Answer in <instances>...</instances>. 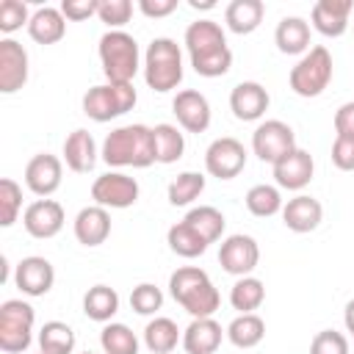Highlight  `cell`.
<instances>
[{
    "instance_id": "obj_23",
    "label": "cell",
    "mask_w": 354,
    "mask_h": 354,
    "mask_svg": "<svg viewBox=\"0 0 354 354\" xmlns=\"http://www.w3.org/2000/svg\"><path fill=\"white\" fill-rule=\"evenodd\" d=\"M183 41H185L188 58L207 55V53H216V50H224V47H227L224 28H221L216 19H194V22L185 28Z\"/></svg>"
},
{
    "instance_id": "obj_32",
    "label": "cell",
    "mask_w": 354,
    "mask_h": 354,
    "mask_svg": "<svg viewBox=\"0 0 354 354\" xmlns=\"http://www.w3.org/2000/svg\"><path fill=\"white\" fill-rule=\"evenodd\" d=\"M191 230H196L207 243H216L221 235H224V227H227V218L218 207L213 205H199V207H191L183 218Z\"/></svg>"
},
{
    "instance_id": "obj_11",
    "label": "cell",
    "mask_w": 354,
    "mask_h": 354,
    "mask_svg": "<svg viewBox=\"0 0 354 354\" xmlns=\"http://www.w3.org/2000/svg\"><path fill=\"white\" fill-rule=\"evenodd\" d=\"M218 263L232 277H249L260 263V246L252 235H243V232L227 235L218 249Z\"/></svg>"
},
{
    "instance_id": "obj_42",
    "label": "cell",
    "mask_w": 354,
    "mask_h": 354,
    "mask_svg": "<svg viewBox=\"0 0 354 354\" xmlns=\"http://www.w3.org/2000/svg\"><path fill=\"white\" fill-rule=\"evenodd\" d=\"M97 17L100 22L108 25V30H122L133 17V3L130 0H100Z\"/></svg>"
},
{
    "instance_id": "obj_29",
    "label": "cell",
    "mask_w": 354,
    "mask_h": 354,
    "mask_svg": "<svg viewBox=\"0 0 354 354\" xmlns=\"http://www.w3.org/2000/svg\"><path fill=\"white\" fill-rule=\"evenodd\" d=\"M266 337V321L257 313H241L227 324V340L235 348H254Z\"/></svg>"
},
{
    "instance_id": "obj_13",
    "label": "cell",
    "mask_w": 354,
    "mask_h": 354,
    "mask_svg": "<svg viewBox=\"0 0 354 354\" xmlns=\"http://www.w3.org/2000/svg\"><path fill=\"white\" fill-rule=\"evenodd\" d=\"M64 221H66V213H64L61 202H55V199H36L22 213L25 232L30 238H39V241L55 238L64 230Z\"/></svg>"
},
{
    "instance_id": "obj_34",
    "label": "cell",
    "mask_w": 354,
    "mask_h": 354,
    "mask_svg": "<svg viewBox=\"0 0 354 354\" xmlns=\"http://www.w3.org/2000/svg\"><path fill=\"white\" fill-rule=\"evenodd\" d=\"M263 301H266V285H263V279H257L252 274L238 277L235 285L230 288V304H232V310H238V315L254 313Z\"/></svg>"
},
{
    "instance_id": "obj_3",
    "label": "cell",
    "mask_w": 354,
    "mask_h": 354,
    "mask_svg": "<svg viewBox=\"0 0 354 354\" xmlns=\"http://www.w3.org/2000/svg\"><path fill=\"white\" fill-rule=\"evenodd\" d=\"M97 55L108 83H133V77L144 66L138 41L127 30H105L100 36Z\"/></svg>"
},
{
    "instance_id": "obj_30",
    "label": "cell",
    "mask_w": 354,
    "mask_h": 354,
    "mask_svg": "<svg viewBox=\"0 0 354 354\" xmlns=\"http://www.w3.org/2000/svg\"><path fill=\"white\" fill-rule=\"evenodd\" d=\"M152 141H155V163H177L185 152V136L180 133L177 124L160 122L152 127Z\"/></svg>"
},
{
    "instance_id": "obj_12",
    "label": "cell",
    "mask_w": 354,
    "mask_h": 354,
    "mask_svg": "<svg viewBox=\"0 0 354 354\" xmlns=\"http://www.w3.org/2000/svg\"><path fill=\"white\" fill-rule=\"evenodd\" d=\"M61 180H64V160L50 152L33 155L25 166V185L30 194L41 199H50L61 188Z\"/></svg>"
},
{
    "instance_id": "obj_26",
    "label": "cell",
    "mask_w": 354,
    "mask_h": 354,
    "mask_svg": "<svg viewBox=\"0 0 354 354\" xmlns=\"http://www.w3.org/2000/svg\"><path fill=\"white\" fill-rule=\"evenodd\" d=\"M274 41L285 55H304L310 50V22L301 17H282L274 30Z\"/></svg>"
},
{
    "instance_id": "obj_27",
    "label": "cell",
    "mask_w": 354,
    "mask_h": 354,
    "mask_svg": "<svg viewBox=\"0 0 354 354\" xmlns=\"http://www.w3.org/2000/svg\"><path fill=\"white\" fill-rule=\"evenodd\" d=\"M266 17V6L263 0H232L227 8H224V22L232 33L238 36H246V33H254L260 28Z\"/></svg>"
},
{
    "instance_id": "obj_22",
    "label": "cell",
    "mask_w": 354,
    "mask_h": 354,
    "mask_svg": "<svg viewBox=\"0 0 354 354\" xmlns=\"http://www.w3.org/2000/svg\"><path fill=\"white\" fill-rule=\"evenodd\" d=\"M100 160V149L97 141L88 130L77 127L64 138V163L66 169H72L75 174H88Z\"/></svg>"
},
{
    "instance_id": "obj_14",
    "label": "cell",
    "mask_w": 354,
    "mask_h": 354,
    "mask_svg": "<svg viewBox=\"0 0 354 354\" xmlns=\"http://www.w3.org/2000/svg\"><path fill=\"white\" fill-rule=\"evenodd\" d=\"M14 285H17L25 296H30V299L47 296V293L53 290V285H55V268H53V263H50L47 257H41V254L22 257V260L17 263V268H14Z\"/></svg>"
},
{
    "instance_id": "obj_7",
    "label": "cell",
    "mask_w": 354,
    "mask_h": 354,
    "mask_svg": "<svg viewBox=\"0 0 354 354\" xmlns=\"http://www.w3.org/2000/svg\"><path fill=\"white\" fill-rule=\"evenodd\" d=\"M36 310L22 299H6L0 304V348L6 354H22L33 343Z\"/></svg>"
},
{
    "instance_id": "obj_45",
    "label": "cell",
    "mask_w": 354,
    "mask_h": 354,
    "mask_svg": "<svg viewBox=\"0 0 354 354\" xmlns=\"http://www.w3.org/2000/svg\"><path fill=\"white\" fill-rule=\"evenodd\" d=\"M332 163L340 171H354V138L348 136H335L332 144Z\"/></svg>"
},
{
    "instance_id": "obj_44",
    "label": "cell",
    "mask_w": 354,
    "mask_h": 354,
    "mask_svg": "<svg viewBox=\"0 0 354 354\" xmlns=\"http://www.w3.org/2000/svg\"><path fill=\"white\" fill-rule=\"evenodd\" d=\"M310 354H348V337L337 329H321L310 343Z\"/></svg>"
},
{
    "instance_id": "obj_28",
    "label": "cell",
    "mask_w": 354,
    "mask_h": 354,
    "mask_svg": "<svg viewBox=\"0 0 354 354\" xmlns=\"http://www.w3.org/2000/svg\"><path fill=\"white\" fill-rule=\"evenodd\" d=\"M177 343H183V332H180V326L171 318L155 315L144 326V346L152 354H171L177 348Z\"/></svg>"
},
{
    "instance_id": "obj_25",
    "label": "cell",
    "mask_w": 354,
    "mask_h": 354,
    "mask_svg": "<svg viewBox=\"0 0 354 354\" xmlns=\"http://www.w3.org/2000/svg\"><path fill=\"white\" fill-rule=\"evenodd\" d=\"M28 33L36 44H55L64 39L66 33V17L61 14V8H53V6H44V8H36L30 14V22H28Z\"/></svg>"
},
{
    "instance_id": "obj_15",
    "label": "cell",
    "mask_w": 354,
    "mask_h": 354,
    "mask_svg": "<svg viewBox=\"0 0 354 354\" xmlns=\"http://www.w3.org/2000/svg\"><path fill=\"white\" fill-rule=\"evenodd\" d=\"M28 72H30L28 50L11 36L0 39V91L3 94L19 91L28 83Z\"/></svg>"
},
{
    "instance_id": "obj_24",
    "label": "cell",
    "mask_w": 354,
    "mask_h": 354,
    "mask_svg": "<svg viewBox=\"0 0 354 354\" xmlns=\"http://www.w3.org/2000/svg\"><path fill=\"white\" fill-rule=\"evenodd\" d=\"M72 230H75L77 243H83V246H100L111 235V213L105 207H100V205H88V207H83L75 216Z\"/></svg>"
},
{
    "instance_id": "obj_46",
    "label": "cell",
    "mask_w": 354,
    "mask_h": 354,
    "mask_svg": "<svg viewBox=\"0 0 354 354\" xmlns=\"http://www.w3.org/2000/svg\"><path fill=\"white\" fill-rule=\"evenodd\" d=\"M100 8V0H64L61 3V14L69 22H83L88 17H94Z\"/></svg>"
},
{
    "instance_id": "obj_4",
    "label": "cell",
    "mask_w": 354,
    "mask_h": 354,
    "mask_svg": "<svg viewBox=\"0 0 354 354\" xmlns=\"http://www.w3.org/2000/svg\"><path fill=\"white\" fill-rule=\"evenodd\" d=\"M144 80L152 91L166 94L183 83V50L174 39L158 36L147 44L144 53Z\"/></svg>"
},
{
    "instance_id": "obj_2",
    "label": "cell",
    "mask_w": 354,
    "mask_h": 354,
    "mask_svg": "<svg viewBox=\"0 0 354 354\" xmlns=\"http://www.w3.org/2000/svg\"><path fill=\"white\" fill-rule=\"evenodd\" d=\"M169 293L191 318H210L221 304L218 288L213 285L207 271L196 266L177 268L169 277Z\"/></svg>"
},
{
    "instance_id": "obj_49",
    "label": "cell",
    "mask_w": 354,
    "mask_h": 354,
    "mask_svg": "<svg viewBox=\"0 0 354 354\" xmlns=\"http://www.w3.org/2000/svg\"><path fill=\"white\" fill-rule=\"evenodd\" d=\"M343 324H346V332H351L354 335V299L346 304V310H343Z\"/></svg>"
},
{
    "instance_id": "obj_17",
    "label": "cell",
    "mask_w": 354,
    "mask_h": 354,
    "mask_svg": "<svg viewBox=\"0 0 354 354\" xmlns=\"http://www.w3.org/2000/svg\"><path fill=\"white\" fill-rule=\"evenodd\" d=\"M271 105V94L257 80H241L230 91V111L238 122H257Z\"/></svg>"
},
{
    "instance_id": "obj_5",
    "label": "cell",
    "mask_w": 354,
    "mask_h": 354,
    "mask_svg": "<svg viewBox=\"0 0 354 354\" xmlns=\"http://www.w3.org/2000/svg\"><path fill=\"white\" fill-rule=\"evenodd\" d=\"M136 88L133 83H100V86H91L86 94H83V113L100 124L111 122V119H119L124 116L127 111L136 108Z\"/></svg>"
},
{
    "instance_id": "obj_40",
    "label": "cell",
    "mask_w": 354,
    "mask_h": 354,
    "mask_svg": "<svg viewBox=\"0 0 354 354\" xmlns=\"http://www.w3.org/2000/svg\"><path fill=\"white\" fill-rule=\"evenodd\" d=\"M191 66L199 77H221L232 69V50L224 47V50H216L207 55H196V58H191Z\"/></svg>"
},
{
    "instance_id": "obj_39",
    "label": "cell",
    "mask_w": 354,
    "mask_h": 354,
    "mask_svg": "<svg viewBox=\"0 0 354 354\" xmlns=\"http://www.w3.org/2000/svg\"><path fill=\"white\" fill-rule=\"evenodd\" d=\"M22 210V185L11 177L0 180V227H11Z\"/></svg>"
},
{
    "instance_id": "obj_21",
    "label": "cell",
    "mask_w": 354,
    "mask_h": 354,
    "mask_svg": "<svg viewBox=\"0 0 354 354\" xmlns=\"http://www.w3.org/2000/svg\"><path fill=\"white\" fill-rule=\"evenodd\" d=\"M227 337V329L210 315V318H191V324L183 329V348L185 354H216L221 340Z\"/></svg>"
},
{
    "instance_id": "obj_52",
    "label": "cell",
    "mask_w": 354,
    "mask_h": 354,
    "mask_svg": "<svg viewBox=\"0 0 354 354\" xmlns=\"http://www.w3.org/2000/svg\"><path fill=\"white\" fill-rule=\"evenodd\" d=\"M39 354H44V351H39Z\"/></svg>"
},
{
    "instance_id": "obj_51",
    "label": "cell",
    "mask_w": 354,
    "mask_h": 354,
    "mask_svg": "<svg viewBox=\"0 0 354 354\" xmlns=\"http://www.w3.org/2000/svg\"><path fill=\"white\" fill-rule=\"evenodd\" d=\"M83 354H94V351H83Z\"/></svg>"
},
{
    "instance_id": "obj_50",
    "label": "cell",
    "mask_w": 354,
    "mask_h": 354,
    "mask_svg": "<svg viewBox=\"0 0 354 354\" xmlns=\"http://www.w3.org/2000/svg\"><path fill=\"white\" fill-rule=\"evenodd\" d=\"M191 8H194V11H199V8H216V3H213V0H205V3L191 0Z\"/></svg>"
},
{
    "instance_id": "obj_20",
    "label": "cell",
    "mask_w": 354,
    "mask_h": 354,
    "mask_svg": "<svg viewBox=\"0 0 354 354\" xmlns=\"http://www.w3.org/2000/svg\"><path fill=\"white\" fill-rule=\"evenodd\" d=\"M321 221H324V205L310 194H296L282 207V224L290 232H299V235L313 232Z\"/></svg>"
},
{
    "instance_id": "obj_47",
    "label": "cell",
    "mask_w": 354,
    "mask_h": 354,
    "mask_svg": "<svg viewBox=\"0 0 354 354\" xmlns=\"http://www.w3.org/2000/svg\"><path fill=\"white\" fill-rule=\"evenodd\" d=\"M335 133L354 138V100L343 102V105L335 111Z\"/></svg>"
},
{
    "instance_id": "obj_18",
    "label": "cell",
    "mask_w": 354,
    "mask_h": 354,
    "mask_svg": "<svg viewBox=\"0 0 354 354\" xmlns=\"http://www.w3.org/2000/svg\"><path fill=\"white\" fill-rule=\"evenodd\" d=\"M313 174H315V160L301 147H296L290 155H285L279 163H274V183H277V188H285V191L307 188Z\"/></svg>"
},
{
    "instance_id": "obj_1",
    "label": "cell",
    "mask_w": 354,
    "mask_h": 354,
    "mask_svg": "<svg viewBox=\"0 0 354 354\" xmlns=\"http://www.w3.org/2000/svg\"><path fill=\"white\" fill-rule=\"evenodd\" d=\"M100 158L113 169H147L155 163L152 127L147 124H122L111 130L100 147Z\"/></svg>"
},
{
    "instance_id": "obj_10",
    "label": "cell",
    "mask_w": 354,
    "mask_h": 354,
    "mask_svg": "<svg viewBox=\"0 0 354 354\" xmlns=\"http://www.w3.org/2000/svg\"><path fill=\"white\" fill-rule=\"evenodd\" d=\"M205 169L216 180H235L246 169V147L232 136L213 138L205 149Z\"/></svg>"
},
{
    "instance_id": "obj_38",
    "label": "cell",
    "mask_w": 354,
    "mask_h": 354,
    "mask_svg": "<svg viewBox=\"0 0 354 354\" xmlns=\"http://www.w3.org/2000/svg\"><path fill=\"white\" fill-rule=\"evenodd\" d=\"M202 191H205V174H199V171H180L169 183L166 196H169V205L185 207V205L196 202L202 196Z\"/></svg>"
},
{
    "instance_id": "obj_16",
    "label": "cell",
    "mask_w": 354,
    "mask_h": 354,
    "mask_svg": "<svg viewBox=\"0 0 354 354\" xmlns=\"http://www.w3.org/2000/svg\"><path fill=\"white\" fill-rule=\"evenodd\" d=\"M171 111L177 116V124L185 133H205L210 127V119H213L207 97L202 91H196V88L177 91V97L171 100Z\"/></svg>"
},
{
    "instance_id": "obj_36",
    "label": "cell",
    "mask_w": 354,
    "mask_h": 354,
    "mask_svg": "<svg viewBox=\"0 0 354 354\" xmlns=\"http://www.w3.org/2000/svg\"><path fill=\"white\" fill-rule=\"evenodd\" d=\"M39 348L44 354H75V329L64 321H47L39 329Z\"/></svg>"
},
{
    "instance_id": "obj_33",
    "label": "cell",
    "mask_w": 354,
    "mask_h": 354,
    "mask_svg": "<svg viewBox=\"0 0 354 354\" xmlns=\"http://www.w3.org/2000/svg\"><path fill=\"white\" fill-rule=\"evenodd\" d=\"M166 243H169V249H171L177 257H185V260H194V257L205 254L207 246H210V243H207L196 230H191L185 221H177V224L169 227Z\"/></svg>"
},
{
    "instance_id": "obj_35",
    "label": "cell",
    "mask_w": 354,
    "mask_h": 354,
    "mask_svg": "<svg viewBox=\"0 0 354 354\" xmlns=\"http://www.w3.org/2000/svg\"><path fill=\"white\" fill-rule=\"evenodd\" d=\"M285 202H282V194L277 185H268V183H257L246 191V210L257 218H271L277 213H282Z\"/></svg>"
},
{
    "instance_id": "obj_19",
    "label": "cell",
    "mask_w": 354,
    "mask_h": 354,
    "mask_svg": "<svg viewBox=\"0 0 354 354\" xmlns=\"http://www.w3.org/2000/svg\"><path fill=\"white\" fill-rule=\"evenodd\" d=\"M354 11L351 0H318L310 11V22L313 28L326 36V39H337L348 30V17Z\"/></svg>"
},
{
    "instance_id": "obj_8",
    "label": "cell",
    "mask_w": 354,
    "mask_h": 354,
    "mask_svg": "<svg viewBox=\"0 0 354 354\" xmlns=\"http://www.w3.org/2000/svg\"><path fill=\"white\" fill-rule=\"evenodd\" d=\"M296 149V133L288 122L282 119H266L254 127L252 133V152L263 160V163H279L285 155H290Z\"/></svg>"
},
{
    "instance_id": "obj_31",
    "label": "cell",
    "mask_w": 354,
    "mask_h": 354,
    "mask_svg": "<svg viewBox=\"0 0 354 354\" xmlns=\"http://www.w3.org/2000/svg\"><path fill=\"white\" fill-rule=\"evenodd\" d=\"M83 313L97 324H111V318L119 313V293L111 285L88 288L83 296Z\"/></svg>"
},
{
    "instance_id": "obj_37",
    "label": "cell",
    "mask_w": 354,
    "mask_h": 354,
    "mask_svg": "<svg viewBox=\"0 0 354 354\" xmlns=\"http://www.w3.org/2000/svg\"><path fill=\"white\" fill-rule=\"evenodd\" d=\"M100 346H102V354H138L141 343L127 324L111 321L100 332Z\"/></svg>"
},
{
    "instance_id": "obj_41",
    "label": "cell",
    "mask_w": 354,
    "mask_h": 354,
    "mask_svg": "<svg viewBox=\"0 0 354 354\" xmlns=\"http://www.w3.org/2000/svg\"><path fill=\"white\" fill-rule=\"evenodd\" d=\"M130 307L138 315H155L163 307V290L152 282H141L130 290Z\"/></svg>"
},
{
    "instance_id": "obj_43",
    "label": "cell",
    "mask_w": 354,
    "mask_h": 354,
    "mask_svg": "<svg viewBox=\"0 0 354 354\" xmlns=\"http://www.w3.org/2000/svg\"><path fill=\"white\" fill-rule=\"evenodd\" d=\"M28 22H30V14H28V6L22 0H3L0 3V30L6 36L19 30Z\"/></svg>"
},
{
    "instance_id": "obj_48",
    "label": "cell",
    "mask_w": 354,
    "mask_h": 354,
    "mask_svg": "<svg viewBox=\"0 0 354 354\" xmlns=\"http://www.w3.org/2000/svg\"><path fill=\"white\" fill-rule=\"evenodd\" d=\"M138 11L149 19H160L177 11V0H138Z\"/></svg>"
},
{
    "instance_id": "obj_9",
    "label": "cell",
    "mask_w": 354,
    "mask_h": 354,
    "mask_svg": "<svg viewBox=\"0 0 354 354\" xmlns=\"http://www.w3.org/2000/svg\"><path fill=\"white\" fill-rule=\"evenodd\" d=\"M138 180L124 171H105L91 183V199L94 205L105 210H124L138 202Z\"/></svg>"
},
{
    "instance_id": "obj_6",
    "label": "cell",
    "mask_w": 354,
    "mask_h": 354,
    "mask_svg": "<svg viewBox=\"0 0 354 354\" xmlns=\"http://www.w3.org/2000/svg\"><path fill=\"white\" fill-rule=\"evenodd\" d=\"M332 53L324 47V44H315V47H310L299 61H296V66L290 69V75H288V83H290V88H293V94H299V97H318V94H324V88L329 86V80H332Z\"/></svg>"
}]
</instances>
